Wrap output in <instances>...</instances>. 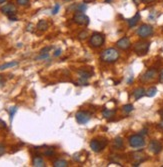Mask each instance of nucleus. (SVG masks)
Segmentation results:
<instances>
[{"instance_id":"nucleus-44","label":"nucleus","mask_w":163,"mask_h":167,"mask_svg":"<svg viewBox=\"0 0 163 167\" xmlns=\"http://www.w3.org/2000/svg\"><path fill=\"white\" fill-rule=\"evenodd\" d=\"M5 1H6V0H0V4H3Z\"/></svg>"},{"instance_id":"nucleus-38","label":"nucleus","mask_w":163,"mask_h":167,"mask_svg":"<svg viewBox=\"0 0 163 167\" xmlns=\"http://www.w3.org/2000/svg\"><path fill=\"white\" fill-rule=\"evenodd\" d=\"M4 83H5V79L3 78V76L0 75V86H3Z\"/></svg>"},{"instance_id":"nucleus-15","label":"nucleus","mask_w":163,"mask_h":167,"mask_svg":"<svg viewBox=\"0 0 163 167\" xmlns=\"http://www.w3.org/2000/svg\"><path fill=\"white\" fill-rule=\"evenodd\" d=\"M32 164L35 167H44L45 166V162L43 160L42 157L40 156H34L32 159Z\"/></svg>"},{"instance_id":"nucleus-45","label":"nucleus","mask_w":163,"mask_h":167,"mask_svg":"<svg viewBox=\"0 0 163 167\" xmlns=\"http://www.w3.org/2000/svg\"><path fill=\"white\" fill-rule=\"evenodd\" d=\"M111 1H112V0H105L106 3H108V2H111Z\"/></svg>"},{"instance_id":"nucleus-7","label":"nucleus","mask_w":163,"mask_h":167,"mask_svg":"<svg viewBox=\"0 0 163 167\" xmlns=\"http://www.w3.org/2000/svg\"><path fill=\"white\" fill-rule=\"evenodd\" d=\"M90 148L94 151V152H100L101 150H103L107 145V140L103 139V140H97V139H93L90 142Z\"/></svg>"},{"instance_id":"nucleus-16","label":"nucleus","mask_w":163,"mask_h":167,"mask_svg":"<svg viewBox=\"0 0 163 167\" xmlns=\"http://www.w3.org/2000/svg\"><path fill=\"white\" fill-rule=\"evenodd\" d=\"M48 22L46 21V20H39V22L37 23V26H36V28L38 29V30L40 31H45L48 29Z\"/></svg>"},{"instance_id":"nucleus-2","label":"nucleus","mask_w":163,"mask_h":167,"mask_svg":"<svg viewBox=\"0 0 163 167\" xmlns=\"http://www.w3.org/2000/svg\"><path fill=\"white\" fill-rule=\"evenodd\" d=\"M105 42V36H104L102 33L99 32H95L93 33L89 38V41L88 43L91 47H94V48H98V47H101Z\"/></svg>"},{"instance_id":"nucleus-32","label":"nucleus","mask_w":163,"mask_h":167,"mask_svg":"<svg viewBox=\"0 0 163 167\" xmlns=\"http://www.w3.org/2000/svg\"><path fill=\"white\" fill-rule=\"evenodd\" d=\"M6 127H7V124H6V122L0 118V129H5Z\"/></svg>"},{"instance_id":"nucleus-29","label":"nucleus","mask_w":163,"mask_h":167,"mask_svg":"<svg viewBox=\"0 0 163 167\" xmlns=\"http://www.w3.org/2000/svg\"><path fill=\"white\" fill-rule=\"evenodd\" d=\"M49 57V53H40V55L38 56V57H36V59L37 60H45L47 59V58Z\"/></svg>"},{"instance_id":"nucleus-25","label":"nucleus","mask_w":163,"mask_h":167,"mask_svg":"<svg viewBox=\"0 0 163 167\" xmlns=\"http://www.w3.org/2000/svg\"><path fill=\"white\" fill-rule=\"evenodd\" d=\"M86 10H87V5H86L85 3L78 4V5L76 6V11H77V12H82V13H84Z\"/></svg>"},{"instance_id":"nucleus-14","label":"nucleus","mask_w":163,"mask_h":167,"mask_svg":"<svg viewBox=\"0 0 163 167\" xmlns=\"http://www.w3.org/2000/svg\"><path fill=\"white\" fill-rule=\"evenodd\" d=\"M144 95H146V91L144 88L142 87H139V88H136V89L133 91V96H134V98L138 100V99L142 98Z\"/></svg>"},{"instance_id":"nucleus-22","label":"nucleus","mask_w":163,"mask_h":167,"mask_svg":"<svg viewBox=\"0 0 163 167\" xmlns=\"http://www.w3.org/2000/svg\"><path fill=\"white\" fill-rule=\"evenodd\" d=\"M53 166L54 167H67L68 166V163H67V161H65V160H63V159H58L53 162Z\"/></svg>"},{"instance_id":"nucleus-5","label":"nucleus","mask_w":163,"mask_h":167,"mask_svg":"<svg viewBox=\"0 0 163 167\" xmlns=\"http://www.w3.org/2000/svg\"><path fill=\"white\" fill-rule=\"evenodd\" d=\"M137 35L141 38H147L149 36H152L153 33H154V29L151 25L149 24H142L138 27L137 31H136Z\"/></svg>"},{"instance_id":"nucleus-47","label":"nucleus","mask_w":163,"mask_h":167,"mask_svg":"<svg viewBox=\"0 0 163 167\" xmlns=\"http://www.w3.org/2000/svg\"><path fill=\"white\" fill-rule=\"evenodd\" d=\"M64 1H69V0H64Z\"/></svg>"},{"instance_id":"nucleus-13","label":"nucleus","mask_w":163,"mask_h":167,"mask_svg":"<svg viewBox=\"0 0 163 167\" xmlns=\"http://www.w3.org/2000/svg\"><path fill=\"white\" fill-rule=\"evenodd\" d=\"M140 20V13L137 12L136 14L134 15L132 18H130V19L127 20V23H128V26L130 27V28H132V27L136 26V24L139 22Z\"/></svg>"},{"instance_id":"nucleus-37","label":"nucleus","mask_w":163,"mask_h":167,"mask_svg":"<svg viewBox=\"0 0 163 167\" xmlns=\"http://www.w3.org/2000/svg\"><path fill=\"white\" fill-rule=\"evenodd\" d=\"M155 0H140V3H145V4H148V3H152V2H154Z\"/></svg>"},{"instance_id":"nucleus-10","label":"nucleus","mask_w":163,"mask_h":167,"mask_svg":"<svg viewBox=\"0 0 163 167\" xmlns=\"http://www.w3.org/2000/svg\"><path fill=\"white\" fill-rule=\"evenodd\" d=\"M162 144L157 140H151L148 145V149L153 153V154H159L162 151Z\"/></svg>"},{"instance_id":"nucleus-11","label":"nucleus","mask_w":163,"mask_h":167,"mask_svg":"<svg viewBox=\"0 0 163 167\" xmlns=\"http://www.w3.org/2000/svg\"><path fill=\"white\" fill-rule=\"evenodd\" d=\"M156 74H157V71H156V69L151 68V69H149V70H147L145 73H144L143 75L141 76L140 80H141L142 82H149V81L154 79V78L156 77Z\"/></svg>"},{"instance_id":"nucleus-6","label":"nucleus","mask_w":163,"mask_h":167,"mask_svg":"<svg viewBox=\"0 0 163 167\" xmlns=\"http://www.w3.org/2000/svg\"><path fill=\"white\" fill-rule=\"evenodd\" d=\"M73 21L75 22L76 24H78V25H88L89 24V17L87 16L86 14L82 12H77L76 11L75 14L73 15Z\"/></svg>"},{"instance_id":"nucleus-24","label":"nucleus","mask_w":163,"mask_h":167,"mask_svg":"<svg viewBox=\"0 0 163 167\" xmlns=\"http://www.w3.org/2000/svg\"><path fill=\"white\" fill-rule=\"evenodd\" d=\"M156 93H157V88H156V87H151L150 89H148L146 91V96L153 97V96H155Z\"/></svg>"},{"instance_id":"nucleus-21","label":"nucleus","mask_w":163,"mask_h":167,"mask_svg":"<svg viewBox=\"0 0 163 167\" xmlns=\"http://www.w3.org/2000/svg\"><path fill=\"white\" fill-rule=\"evenodd\" d=\"M78 74H79V77H82V78H85V79H88V78H89L93 73H92V72L86 71L85 69H80V70H78Z\"/></svg>"},{"instance_id":"nucleus-31","label":"nucleus","mask_w":163,"mask_h":167,"mask_svg":"<svg viewBox=\"0 0 163 167\" xmlns=\"http://www.w3.org/2000/svg\"><path fill=\"white\" fill-rule=\"evenodd\" d=\"M78 83H79L80 85H82V86H86V85H88L87 79H85V78H82V77H79Z\"/></svg>"},{"instance_id":"nucleus-34","label":"nucleus","mask_w":163,"mask_h":167,"mask_svg":"<svg viewBox=\"0 0 163 167\" xmlns=\"http://www.w3.org/2000/svg\"><path fill=\"white\" fill-rule=\"evenodd\" d=\"M52 49L51 46H48V47H44L43 49H41V51H40V53H48L49 51H50Z\"/></svg>"},{"instance_id":"nucleus-41","label":"nucleus","mask_w":163,"mask_h":167,"mask_svg":"<svg viewBox=\"0 0 163 167\" xmlns=\"http://www.w3.org/2000/svg\"><path fill=\"white\" fill-rule=\"evenodd\" d=\"M159 128H160V129H162V130H163V120L159 123Z\"/></svg>"},{"instance_id":"nucleus-40","label":"nucleus","mask_w":163,"mask_h":167,"mask_svg":"<svg viewBox=\"0 0 163 167\" xmlns=\"http://www.w3.org/2000/svg\"><path fill=\"white\" fill-rule=\"evenodd\" d=\"M140 134H142V135H145V134H147V129H146V128H145V129H143V130H142Z\"/></svg>"},{"instance_id":"nucleus-33","label":"nucleus","mask_w":163,"mask_h":167,"mask_svg":"<svg viewBox=\"0 0 163 167\" xmlns=\"http://www.w3.org/2000/svg\"><path fill=\"white\" fill-rule=\"evenodd\" d=\"M5 151H6L5 146H4L3 144L0 143V156H2V155H3L4 153H5Z\"/></svg>"},{"instance_id":"nucleus-1","label":"nucleus","mask_w":163,"mask_h":167,"mask_svg":"<svg viewBox=\"0 0 163 167\" xmlns=\"http://www.w3.org/2000/svg\"><path fill=\"white\" fill-rule=\"evenodd\" d=\"M119 51L115 48H107L103 50L100 54V59L101 61L106 63H113L116 62L119 59Z\"/></svg>"},{"instance_id":"nucleus-35","label":"nucleus","mask_w":163,"mask_h":167,"mask_svg":"<svg viewBox=\"0 0 163 167\" xmlns=\"http://www.w3.org/2000/svg\"><path fill=\"white\" fill-rule=\"evenodd\" d=\"M61 52H62L61 48H58V49H56V50H55V52H54L53 55L55 56V57H58V56H60V55H61Z\"/></svg>"},{"instance_id":"nucleus-23","label":"nucleus","mask_w":163,"mask_h":167,"mask_svg":"<svg viewBox=\"0 0 163 167\" xmlns=\"http://www.w3.org/2000/svg\"><path fill=\"white\" fill-rule=\"evenodd\" d=\"M42 153L45 155V156H52V155L55 153V151L52 147H45L44 150L42 151Z\"/></svg>"},{"instance_id":"nucleus-4","label":"nucleus","mask_w":163,"mask_h":167,"mask_svg":"<svg viewBox=\"0 0 163 167\" xmlns=\"http://www.w3.org/2000/svg\"><path fill=\"white\" fill-rule=\"evenodd\" d=\"M149 48H150V42L147 41H139L136 42L134 45V52L139 56L145 55L148 53Z\"/></svg>"},{"instance_id":"nucleus-3","label":"nucleus","mask_w":163,"mask_h":167,"mask_svg":"<svg viewBox=\"0 0 163 167\" xmlns=\"http://www.w3.org/2000/svg\"><path fill=\"white\" fill-rule=\"evenodd\" d=\"M129 145L132 148H139L143 147L145 145V139L142 134H133L128 139Z\"/></svg>"},{"instance_id":"nucleus-46","label":"nucleus","mask_w":163,"mask_h":167,"mask_svg":"<svg viewBox=\"0 0 163 167\" xmlns=\"http://www.w3.org/2000/svg\"><path fill=\"white\" fill-rule=\"evenodd\" d=\"M17 46H18V47H21V46H22V44H21V43H19V44H17Z\"/></svg>"},{"instance_id":"nucleus-8","label":"nucleus","mask_w":163,"mask_h":167,"mask_svg":"<svg viewBox=\"0 0 163 167\" xmlns=\"http://www.w3.org/2000/svg\"><path fill=\"white\" fill-rule=\"evenodd\" d=\"M75 119L79 124H86L91 119V114L86 111H78L75 114Z\"/></svg>"},{"instance_id":"nucleus-20","label":"nucleus","mask_w":163,"mask_h":167,"mask_svg":"<svg viewBox=\"0 0 163 167\" xmlns=\"http://www.w3.org/2000/svg\"><path fill=\"white\" fill-rule=\"evenodd\" d=\"M17 65H18V62H17V61H11V62L4 63V64L0 65V70H4V69L10 68V67L17 66Z\"/></svg>"},{"instance_id":"nucleus-17","label":"nucleus","mask_w":163,"mask_h":167,"mask_svg":"<svg viewBox=\"0 0 163 167\" xmlns=\"http://www.w3.org/2000/svg\"><path fill=\"white\" fill-rule=\"evenodd\" d=\"M113 147L115 149H121L123 148V140H122L121 137H116L113 141Z\"/></svg>"},{"instance_id":"nucleus-43","label":"nucleus","mask_w":163,"mask_h":167,"mask_svg":"<svg viewBox=\"0 0 163 167\" xmlns=\"http://www.w3.org/2000/svg\"><path fill=\"white\" fill-rule=\"evenodd\" d=\"M159 113H160V115H161V117L163 118V109L161 110V111H159Z\"/></svg>"},{"instance_id":"nucleus-26","label":"nucleus","mask_w":163,"mask_h":167,"mask_svg":"<svg viewBox=\"0 0 163 167\" xmlns=\"http://www.w3.org/2000/svg\"><path fill=\"white\" fill-rule=\"evenodd\" d=\"M133 109H134V106L132 104H126L122 107V110H123L125 113H130L131 111H133Z\"/></svg>"},{"instance_id":"nucleus-9","label":"nucleus","mask_w":163,"mask_h":167,"mask_svg":"<svg viewBox=\"0 0 163 167\" xmlns=\"http://www.w3.org/2000/svg\"><path fill=\"white\" fill-rule=\"evenodd\" d=\"M1 12L3 14L7 15V16H10V15H15L16 14V6L14 5L13 3H8V4H5L1 7Z\"/></svg>"},{"instance_id":"nucleus-39","label":"nucleus","mask_w":163,"mask_h":167,"mask_svg":"<svg viewBox=\"0 0 163 167\" xmlns=\"http://www.w3.org/2000/svg\"><path fill=\"white\" fill-rule=\"evenodd\" d=\"M159 81H160V83H163V69L159 74Z\"/></svg>"},{"instance_id":"nucleus-30","label":"nucleus","mask_w":163,"mask_h":167,"mask_svg":"<svg viewBox=\"0 0 163 167\" xmlns=\"http://www.w3.org/2000/svg\"><path fill=\"white\" fill-rule=\"evenodd\" d=\"M59 10H60V5L59 4H55L54 5V7H53V9H52V14L53 15H55V14H57L58 12H59Z\"/></svg>"},{"instance_id":"nucleus-18","label":"nucleus","mask_w":163,"mask_h":167,"mask_svg":"<svg viewBox=\"0 0 163 167\" xmlns=\"http://www.w3.org/2000/svg\"><path fill=\"white\" fill-rule=\"evenodd\" d=\"M115 113H116V111L114 109H104L102 111V115L105 118H111L114 116Z\"/></svg>"},{"instance_id":"nucleus-42","label":"nucleus","mask_w":163,"mask_h":167,"mask_svg":"<svg viewBox=\"0 0 163 167\" xmlns=\"http://www.w3.org/2000/svg\"><path fill=\"white\" fill-rule=\"evenodd\" d=\"M132 81H133V77H132V76H130V78L127 80V83H131Z\"/></svg>"},{"instance_id":"nucleus-36","label":"nucleus","mask_w":163,"mask_h":167,"mask_svg":"<svg viewBox=\"0 0 163 167\" xmlns=\"http://www.w3.org/2000/svg\"><path fill=\"white\" fill-rule=\"evenodd\" d=\"M8 18L10 21H17L18 20V18L15 16V15H10V16H8Z\"/></svg>"},{"instance_id":"nucleus-27","label":"nucleus","mask_w":163,"mask_h":167,"mask_svg":"<svg viewBox=\"0 0 163 167\" xmlns=\"http://www.w3.org/2000/svg\"><path fill=\"white\" fill-rule=\"evenodd\" d=\"M87 37H88V32H87V31H85V30L81 31V32L79 33V35H78V38H79L80 40L86 39Z\"/></svg>"},{"instance_id":"nucleus-12","label":"nucleus","mask_w":163,"mask_h":167,"mask_svg":"<svg viewBox=\"0 0 163 167\" xmlns=\"http://www.w3.org/2000/svg\"><path fill=\"white\" fill-rule=\"evenodd\" d=\"M116 45L121 50H127V49L130 48L131 42L128 37H122L121 39H119L118 41L116 42Z\"/></svg>"},{"instance_id":"nucleus-19","label":"nucleus","mask_w":163,"mask_h":167,"mask_svg":"<svg viewBox=\"0 0 163 167\" xmlns=\"http://www.w3.org/2000/svg\"><path fill=\"white\" fill-rule=\"evenodd\" d=\"M17 110H18L17 106H11V107H9V109H8V112H9V120H10L11 123H12L13 117H14L15 113L17 112Z\"/></svg>"},{"instance_id":"nucleus-28","label":"nucleus","mask_w":163,"mask_h":167,"mask_svg":"<svg viewBox=\"0 0 163 167\" xmlns=\"http://www.w3.org/2000/svg\"><path fill=\"white\" fill-rule=\"evenodd\" d=\"M29 0H16V3L20 6H27L29 5Z\"/></svg>"}]
</instances>
